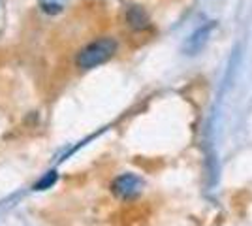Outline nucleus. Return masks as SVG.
Wrapping results in <instances>:
<instances>
[{"label":"nucleus","mask_w":252,"mask_h":226,"mask_svg":"<svg viewBox=\"0 0 252 226\" xmlns=\"http://www.w3.org/2000/svg\"><path fill=\"white\" fill-rule=\"evenodd\" d=\"M119 49V43L115 38H98L94 42L87 43L83 49L75 57V66L79 70H93L96 66L107 63Z\"/></svg>","instance_id":"nucleus-1"},{"label":"nucleus","mask_w":252,"mask_h":226,"mask_svg":"<svg viewBox=\"0 0 252 226\" xmlns=\"http://www.w3.org/2000/svg\"><path fill=\"white\" fill-rule=\"evenodd\" d=\"M40 8L47 15H57L64 10V0H40Z\"/></svg>","instance_id":"nucleus-4"},{"label":"nucleus","mask_w":252,"mask_h":226,"mask_svg":"<svg viewBox=\"0 0 252 226\" xmlns=\"http://www.w3.org/2000/svg\"><path fill=\"white\" fill-rule=\"evenodd\" d=\"M55 181H57V173H55V172H49L47 175H43V177L40 179V181H38V183L34 185V189H36V191H43V189H49V187H51V185L55 183Z\"/></svg>","instance_id":"nucleus-5"},{"label":"nucleus","mask_w":252,"mask_h":226,"mask_svg":"<svg viewBox=\"0 0 252 226\" xmlns=\"http://www.w3.org/2000/svg\"><path fill=\"white\" fill-rule=\"evenodd\" d=\"M141 187H143V181L137 175L125 173V175H119L111 183V193L121 200H130V198H134L141 193Z\"/></svg>","instance_id":"nucleus-2"},{"label":"nucleus","mask_w":252,"mask_h":226,"mask_svg":"<svg viewBox=\"0 0 252 226\" xmlns=\"http://www.w3.org/2000/svg\"><path fill=\"white\" fill-rule=\"evenodd\" d=\"M126 25L134 31H141L149 25V15L147 11L139 6H130L126 10Z\"/></svg>","instance_id":"nucleus-3"}]
</instances>
